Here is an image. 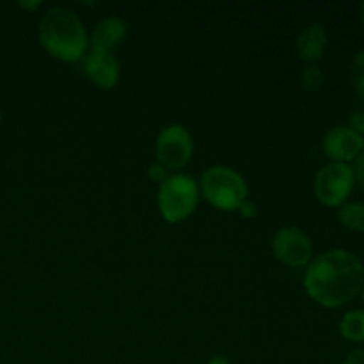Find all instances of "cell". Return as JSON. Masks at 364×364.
Segmentation results:
<instances>
[{
	"label": "cell",
	"instance_id": "cell-10",
	"mask_svg": "<svg viewBox=\"0 0 364 364\" xmlns=\"http://www.w3.org/2000/svg\"><path fill=\"white\" fill-rule=\"evenodd\" d=\"M127 38V23L119 18H105L95 27L91 34V50L109 52L119 46V43Z\"/></svg>",
	"mask_w": 364,
	"mask_h": 364
},
{
	"label": "cell",
	"instance_id": "cell-7",
	"mask_svg": "<svg viewBox=\"0 0 364 364\" xmlns=\"http://www.w3.org/2000/svg\"><path fill=\"white\" fill-rule=\"evenodd\" d=\"M272 249L279 262L288 267H294V269L304 267L311 262V240L299 228H283L277 231L274 235Z\"/></svg>",
	"mask_w": 364,
	"mask_h": 364
},
{
	"label": "cell",
	"instance_id": "cell-21",
	"mask_svg": "<svg viewBox=\"0 0 364 364\" xmlns=\"http://www.w3.org/2000/svg\"><path fill=\"white\" fill-rule=\"evenodd\" d=\"M206 364H230V361H228V359L224 358V355H215V358L210 359V361L206 363Z\"/></svg>",
	"mask_w": 364,
	"mask_h": 364
},
{
	"label": "cell",
	"instance_id": "cell-16",
	"mask_svg": "<svg viewBox=\"0 0 364 364\" xmlns=\"http://www.w3.org/2000/svg\"><path fill=\"white\" fill-rule=\"evenodd\" d=\"M352 171H354L355 181H359V185L364 188V149L359 153L358 159L354 160V166H352Z\"/></svg>",
	"mask_w": 364,
	"mask_h": 364
},
{
	"label": "cell",
	"instance_id": "cell-24",
	"mask_svg": "<svg viewBox=\"0 0 364 364\" xmlns=\"http://www.w3.org/2000/svg\"><path fill=\"white\" fill-rule=\"evenodd\" d=\"M361 294H363V299H364V284H363V290H361Z\"/></svg>",
	"mask_w": 364,
	"mask_h": 364
},
{
	"label": "cell",
	"instance_id": "cell-18",
	"mask_svg": "<svg viewBox=\"0 0 364 364\" xmlns=\"http://www.w3.org/2000/svg\"><path fill=\"white\" fill-rule=\"evenodd\" d=\"M149 178H151L153 181H159V183H164L167 178V169L164 166H160V164H155V166L149 167Z\"/></svg>",
	"mask_w": 364,
	"mask_h": 364
},
{
	"label": "cell",
	"instance_id": "cell-12",
	"mask_svg": "<svg viewBox=\"0 0 364 364\" xmlns=\"http://www.w3.org/2000/svg\"><path fill=\"white\" fill-rule=\"evenodd\" d=\"M340 333L345 340L348 341H364V311L363 309H355V311L347 313L341 318Z\"/></svg>",
	"mask_w": 364,
	"mask_h": 364
},
{
	"label": "cell",
	"instance_id": "cell-23",
	"mask_svg": "<svg viewBox=\"0 0 364 364\" xmlns=\"http://www.w3.org/2000/svg\"><path fill=\"white\" fill-rule=\"evenodd\" d=\"M359 20H361V23L364 25V2L359 6Z\"/></svg>",
	"mask_w": 364,
	"mask_h": 364
},
{
	"label": "cell",
	"instance_id": "cell-22",
	"mask_svg": "<svg viewBox=\"0 0 364 364\" xmlns=\"http://www.w3.org/2000/svg\"><path fill=\"white\" fill-rule=\"evenodd\" d=\"M38 6L39 2H20V7H25V9H34Z\"/></svg>",
	"mask_w": 364,
	"mask_h": 364
},
{
	"label": "cell",
	"instance_id": "cell-2",
	"mask_svg": "<svg viewBox=\"0 0 364 364\" xmlns=\"http://www.w3.org/2000/svg\"><path fill=\"white\" fill-rule=\"evenodd\" d=\"M39 41L57 59L77 63L84 59L89 46L87 34L80 18L70 9L53 7L39 23Z\"/></svg>",
	"mask_w": 364,
	"mask_h": 364
},
{
	"label": "cell",
	"instance_id": "cell-17",
	"mask_svg": "<svg viewBox=\"0 0 364 364\" xmlns=\"http://www.w3.org/2000/svg\"><path fill=\"white\" fill-rule=\"evenodd\" d=\"M348 128H352L355 134L364 137V110H358V112L352 114L350 127H348Z\"/></svg>",
	"mask_w": 364,
	"mask_h": 364
},
{
	"label": "cell",
	"instance_id": "cell-4",
	"mask_svg": "<svg viewBox=\"0 0 364 364\" xmlns=\"http://www.w3.org/2000/svg\"><path fill=\"white\" fill-rule=\"evenodd\" d=\"M198 206V187L187 174L167 176L159 188V208L167 223H181Z\"/></svg>",
	"mask_w": 364,
	"mask_h": 364
},
{
	"label": "cell",
	"instance_id": "cell-8",
	"mask_svg": "<svg viewBox=\"0 0 364 364\" xmlns=\"http://www.w3.org/2000/svg\"><path fill=\"white\" fill-rule=\"evenodd\" d=\"M323 153L333 162H354L363 151V137L348 127H334L323 137Z\"/></svg>",
	"mask_w": 364,
	"mask_h": 364
},
{
	"label": "cell",
	"instance_id": "cell-20",
	"mask_svg": "<svg viewBox=\"0 0 364 364\" xmlns=\"http://www.w3.org/2000/svg\"><path fill=\"white\" fill-rule=\"evenodd\" d=\"M238 212H240L244 217H247V219H251V217L256 215V206L252 205L251 201H244L240 208H238Z\"/></svg>",
	"mask_w": 364,
	"mask_h": 364
},
{
	"label": "cell",
	"instance_id": "cell-25",
	"mask_svg": "<svg viewBox=\"0 0 364 364\" xmlns=\"http://www.w3.org/2000/svg\"><path fill=\"white\" fill-rule=\"evenodd\" d=\"M0 123H2V114H0Z\"/></svg>",
	"mask_w": 364,
	"mask_h": 364
},
{
	"label": "cell",
	"instance_id": "cell-15",
	"mask_svg": "<svg viewBox=\"0 0 364 364\" xmlns=\"http://www.w3.org/2000/svg\"><path fill=\"white\" fill-rule=\"evenodd\" d=\"M352 84L355 92L364 98V50L355 53L352 60Z\"/></svg>",
	"mask_w": 364,
	"mask_h": 364
},
{
	"label": "cell",
	"instance_id": "cell-9",
	"mask_svg": "<svg viewBox=\"0 0 364 364\" xmlns=\"http://www.w3.org/2000/svg\"><path fill=\"white\" fill-rule=\"evenodd\" d=\"M85 75L102 89H112L119 80V63L109 52L91 50L82 59Z\"/></svg>",
	"mask_w": 364,
	"mask_h": 364
},
{
	"label": "cell",
	"instance_id": "cell-5",
	"mask_svg": "<svg viewBox=\"0 0 364 364\" xmlns=\"http://www.w3.org/2000/svg\"><path fill=\"white\" fill-rule=\"evenodd\" d=\"M355 185L354 171L348 164L331 162L318 171L315 178V194L322 205L341 206L352 194Z\"/></svg>",
	"mask_w": 364,
	"mask_h": 364
},
{
	"label": "cell",
	"instance_id": "cell-13",
	"mask_svg": "<svg viewBox=\"0 0 364 364\" xmlns=\"http://www.w3.org/2000/svg\"><path fill=\"white\" fill-rule=\"evenodd\" d=\"M338 219L347 230L364 233V205L363 203H345L338 210Z\"/></svg>",
	"mask_w": 364,
	"mask_h": 364
},
{
	"label": "cell",
	"instance_id": "cell-11",
	"mask_svg": "<svg viewBox=\"0 0 364 364\" xmlns=\"http://www.w3.org/2000/svg\"><path fill=\"white\" fill-rule=\"evenodd\" d=\"M327 46V36L322 25L313 23L306 27L297 38V53L309 66L322 59Z\"/></svg>",
	"mask_w": 364,
	"mask_h": 364
},
{
	"label": "cell",
	"instance_id": "cell-3",
	"mask_svg": "<svg viewBox=\"0 0 364 364\" xmlns=\"http://www.w3.org/2000/svg\"><path fill=\"white\" fill-rule=\"evenodd\" d=\"M201 191L206 201L224 212H233L247 201V183L237 171L215 166L201 174Z\"/></svg>",
	"mask_w": 364,
	"mask_h": 364
},
{
	"label": "cell",
	"instance_id": "cell-14",
	"mask_svg": "<svg viewBox=\"0 0 364 364\" xmlns=\"http://www.w3.org/2000/svg\"><path fill=\"white\" fill-rule=\"evenodd\" d=\"M301 80H302V87H304L306 91L315 92L322 87L323 75L322 71H320V68H316L315 64H311V66H308L304 71H302Z\"/></svg>",
	"mask_w": 364,
	"mask_h": 364
},
{
	"label": "cell",
	"instance_id": "cell-1",
	"mask_svg": "<svg viewBox=\"0 0 364 364\" xmlns=\"http://www.w3.org/2000/svg\"><path fill=\"white\" fill-rule=\"evenodd\" d=\"M364 284V265L354 252L334 249L309 262L304 287L323 308H340L358 297Z\"/></svg>",
	"mask_w": 364,
	"mask_h": 364
},
{
	"label": "cell",
	"instance_id": "cell-6",
	"mask_svg": "<svg viewBox=\"0 0 364 364\" xmlns=\"http://www.w3.org/2000/svg\"><path fill=\"white\" fill-rule=\"evenodd\" d=\"M194 142L187 128L181 124H171L160 132L156 139V159L166 169H180L191 160Z\"/></svg>",
	"mask_w": 364,
	"mask_h": 364
},
{
	"label": "cell",
	"instance_id": "cell-19",
	"mask_svg": "<svg viewBox=\"0 0 364 364\" xmlns=\"http://www.w3.org/2000/svg\"><path fill=\"white\" fill-rule=\"evenodd\" d=\"M341 364H364V350L358 348V350H352L350 354L345 358V361Z\"/></svg>",
	"mask_w": 364,
	"mask_h": 364
}]
</instances>
